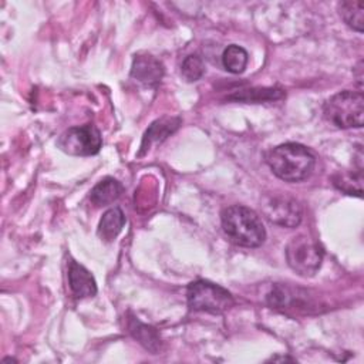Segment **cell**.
<instances>
[{
  "label": "cell",
  "mask_w": 364,
  "mask_h": 364,
  "mask_svg": "<svg viewBox=\"0 0 364 364\" xmlns=\"http://www.w3.org/2000/svg\"><path fill=\"white\" fill-rule=\"evenodd\" d=\"M131 330H132L134 336L138 337V340H139L146 348H149L151 351H155V350H156V348L154 347V344L158 346V344H159V338H158V336H156V333H155L154 328L146 327V326H144V324H141V323H138V321H134V326L131 327Z\"/></svg>",
  "instance_id": "17"
},
{
  "label": "cell",
  "mask_w": 364,
  "mask_h": 364,
  "mask_svg": "<svg viewBox=\"0 0 364 364\" xmlns=\"http://www.w3.org/2000/svg\"><path fill=\"white\" fill-rule=\"evenodd\" d=\"M122 191H124V186L121 185V182H118L114 178H105L92 188L90 193V199L95 206L109 205L121 196Z\"/></svg>",
  "instance_id": "12"
},
{
  "label": "cell",
  "mask_w": 364,
  "mask_h": 364,
  "mask_svg": "<svg viewBox=\"0 0 364 364\" xmlns=\"http://www.w3.org/2000/svg\"><path fill=\"white\" fill-rule=\"evenodd\" d=\"M272 172L284 182H301L307 179L316 164L314 155L303 145L287 142L273 148L267 155Z\"/></svg>",
  "instance_id": "1"
},
{
  "label": "cell",
  "mask_w": 364,
  "mask_h": 364,
  "mask_svg": "<svg viewBox=\"0 0 364 364\" xmlns=\"http://www.w3.org/2000/svg\"><path fill=\"white\" fill-rule=\"evenodd\" d=\"M222 228L230 242L243 247H259L266 239V229L259 215L250 208L232 205L220 213Z\"/></svg>",
  "instance_id": "2"
},
{
  "label": "cell",
  "mask_w": 364,
  "mask_h": 364,
  "mask_svg": "<svg viewBox=\"0 0 364 364\" xmlns=\"http://www.w3.org/2000/svg\"><path fill=\"white\" fill-rule=\"evenodd\" d=\"M263 215L282 228H296L300 225L303 212L300 203L287 195H266L260 203Z\"/></svg>",
  "instance_id": "7"
},
{
  "label": "cell",
  "mask_w": 364,
  "mask_h": 364,
  "mask_svg": "<svg viewBox=\"0 0 364 364\" xmlns=\"http://www.w3.org/2000/svg\"><path fill=\"white\" fill-rule=\"evenodd\" d=\"M188 306L196 311L206 313H223L233 307V296L219 284L196 280L192 282L186 289Z\"/></svg>",
  "instance_id": "4"
},
{
  "label": "cell",
  "mask_w": 364,
  "mask_h": 364,
  "mask_svg": "<svg viewBox=\"0 0 364 364\" xmlns=\"http://www.w3.org/2000/svg\"><path fill=\"white\" fill-rule=\"evenodd\" d=\"M124 225H125L124 212L119 208L114 206L102 215L98 225V236L105 242H112L121 233Z\"/></svg>",
  "instance_id": "11"
},
{
  "label": "cell",
  "mask_w": 364,
  "mask_h": 364,
  "mask_svg": "<svg viewBox=\"0 0 364 364\" xmlns=\"http://www.w3.org/2000/svg\"><path fill=\"white\" fill-rule=\"evenodd\" d=\"M338 14L344 23L353 30L363 33L364 30V1L344 0L338 3Z\"/></svg>",
  "instance_id": "13"
},
{
  "label": "cell",
  "mask_w": 364,
  "mask_h": 364,
  "mask_svg": "<svg viewBox=\"0 0 364 364\" xmlns=\"http://www.w3.org/2000/svg\"><path fill=\"white\" fill-rule=\"evenodd\" d=\"M179 124H181V119L172 118V117H164V118L152 122L144 135L142 145H141V154L148 151L154 142L164 141L169 134H172L179 127Z\"/></svg>",
  "instance_id": "10"
},
{
  "label": "cell",
  "mask_w": 364,
  "mask_h": 364,
  "mask_svg": "<svg viewBox=\"0 0 364 364\" xmlns=\"http://www.w3.org/2000/svg\"><path fill=\"white\" fill-rule=\"evenodd\" d=\"M323 249L320 245L306 236H294L286 246V260L289 266L300 276L310 277L317 273L323 262Z\"/></svg>",
  "instance_id": "5"
},
{
  "label": "cell",
  "mask_w": 364,
  "mask_h": 364,
  "mask_svg": "<svg viewBox=\"0 0 364 364\" xmlns=\"http://www.w3.org/2000/svg\"><path fill=\"white\" fill-rule=\"evenodd\" d=\"M324 117L337 128H360L364 122V97L361 91H340L323 107Z\"/></svg>",
  "instance_id": "3"
},
{
  "label": "cell",
  "mask_w": 364,
  "mask_h": 364,
  "mask_svg": "<svg viewBox=\"0 0 364 364\" xmlns=\"http://www.w3.org/2000/svg\"><path fill=\"white\" fill-rule=\"evenodd\" d=\"M205 73V64L203 60L199 55H188L181 67V74L182 77L189 81H198Z\"/></svg>",
  "instance_id": "16"
},
{
  "label": "cell",
  "mask_w": 364,
  "mask_h": 364,
  "mask_svg": "<svg viewBox=\"0 0 364 364\" xmlns=\"http://www.w3.org/2000/svg\"><path fill=\"white\" fill-rule=\"evenodd\" d=\"M247 60H249V55L246 50L236 44L228 46L222 54V64L232 74L243 73L247 65Z\"/></svg>",
  "instance_id": "14"
},
{
  "label": "cell",
  "mask_w": 364,
  "mask_h": 364,
  "mask_svg": "<svg viewBox=\"0 0 364 364\" xmlns=\"http://www.w3.org/2000/svg\"><path fill=\"white\" fill-rule=\"evenodd\" d=\"M57 144L58 148L68 155L90 156L100 151L102 145V136L95 125L85 124L65 129L60 135Z\"/></svg>",
  "instance_id": "6"
},
{
  "label": "cell",
  "mask_w": 364,
  "mask_h": 364,
  "mask_svg": "<svg viewBox=\"0 0 364 364\" xmlns=\"http://www.w3.org/2000/svg\"><path fill=\"white\" fill-rule=\"evenodd\" d=\"M284 95L282 90L276 88H259V90H246L240 94L232 95L233 100H240L246 102H260V101H269V100H279Z\"/></svg>",
  "instance_id": "15"
},
{
  "label": "cell",
  "mask_w": 364,
  "mask_h": 364,
  "mask_svg": "<svg viewBox=\"0 0 364 364\" xmlns=\"http://www.w3.org/2000/svg\"><path fill=\"white\" fill-rule=\"evenodd\" d=\"M68 284L73 294L78 299L92 297L97 293V283L92 274L74 260L68 264Z\"/></svg>",
  "instance_id": "9"
},
{
  "label": "cell",
  "mask_w": 364,
  "mask_h": 364,
  "mask_svg": "<svg viewBox=\"0 0 364 364\" xmlns=\"http://www.w3.org/2000/svg\"><path fill=\"white\" fill-rule=\"evenodd\" d=\"M164 75V65L151 54H136L132 61L131 77L142 85L154 87Z\"/></svg>",
  "instance_id": "8"
}]
</instances>
